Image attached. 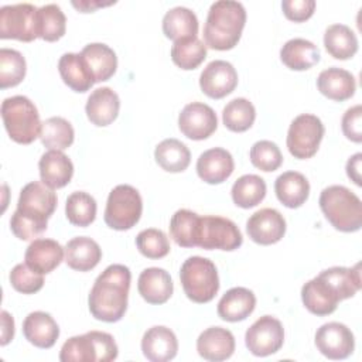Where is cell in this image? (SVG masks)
Masks as SVG:
<instances>
[{"label": "cell", "instance_id": "cell-36", "mask_svg": "<svg viewBox=\"0 0 362 362\" xmlns=\"http://www.w3.org/2000/svg\"><path fill=\"white\" fill-rule=\"evenodd\" d=\"M201 215L189 209H178L170 221V235L181 247L198 246Z\"/></svg>", "mask_w": 362, "mask_h": 362}, {"label": "cell", "instance_id": "cell-43", "mask_svg": "<svg viewBox=\"0 0 362 362\" xmlns=\"http://www.w3.org/2000/svg\"><path fill=\"white\" fill-rule=\"evenodd\" d=\"M61 362H98V351L89 332L71 337L64 342L59 352Z\"/></svg>", "mask_w": 362, "mask_h": 362}, {"label": "cell", "instance_id": "cell-19", "mask_svg": "<svg viewBox=\"0 0 362 362\" xmlns=\"http://www.w3.org/2000/svg\"><path fill=\"white\" fill-rule=\"evenodd\" d=\"M64 256L65 249L57 240L38 238L28 245L24 260L33 270L47 274L61 264Z\"/></svg>", "mask_w": 362, "mask_h": 362}, {"label": "cell", "instance_id": "cell-4", "mask_svg": "<svg viewBox=\"0 0 362 362\" xmlns=\"http://www.w3.org/2000/svg\"><path fill=\"white\" fill-rule=\"evenodd\" d=\"M320 208L327 221L341 232H356L362 226V204L344 185H329L321 191Z\"/></svg>", "mask_w": 362, "mask_h": 362}, {"label": "cell", "instance_id": "cell-48", "mask_svg": "<svg viewBox=\"0 0 362 362\" xmlns=\"http://www.w3.org/2000/svg\"><path fill=\"white\" fill-rule=\"evenodd\" d=\"M341 127H342L344 136L348 140L354 143L362 141V106L361 105H355L344 113Z\"/></svg>", "mask_w": 362, "mask_h": 362}, {"label": "cell", "instance_id": "cell-3", "mask_svg": "<svg viewBox=\"0 0 362 362\" xmlns=\"http://www.w3.org/2000/svg\"><path fill=\"white\" fill-rule=\"evenodd\" d=\"M245 23L246 10L242 3L232 0L212 3L204 27L205 45L216 51L232 49L240 40Z\"/></svg>", "mask_w": 362, "mask_h": 362}, {"label": "cell", "instance_id": "cell-27", "mask_svg": "<svg viewBox=\"0 0 362 362\" xmlns=\"http://www.w3.org/2000/svg\"><path fill=\"white\" fill-rule=\"evenodd\" d=\"M58 71L64 83L75 92L83 93L95 85L93 75L81 52L64 54L58 61Z\"/></svg>", "mask_w": 362, "mask_h": 362}, {"label": "cell", "instance_id": "cell-20", "mask_svg": "<svg viewBox=\"0 0 362 362\" xmlns=\"http://www.w3.org/2000/svg\"><path fill=\"white\" fill-rule=\"evenodd\" d=\"M119 95L107 86L95 89L89 95L85 106V112L89 122L99 127L109 126L110 123H113L119 115Z\"/></svg>", "mask_w": 362, "mask_h": 362}, {"label": "cell", "instance_id": "cell-9", "mask_svg": "<svg viewBox=\"0 0 362 362\" xmlns=\"http://www.w3.org/2000/svg\"><path fill=\"white\" fill-rule=\"evenodd\" d=\"M242 242V233L233 221L218 215L201 216L198 247L230 252L240 247Z\"/></svg>", "mask_w": 362, "mask_h": 362}, {"label": "cell", "instance_id": "cell-25", "mask_svg": "<svg viewBox=\"0 0 362 362\" xmlns=\"http://www.w3.org/2000/svg\"><path fill=\"white\" fill-rule=\"evenodd\" d=\"M256 307V297L252 290L233 287L228 290L218 303V315L228 322L246 320Z\"/></svg>", "mask_w": 362, "mask_h": 362}, {"label": "cell", "instance_id": "cell-10", "mask_svg": "<svg viewBox=\"0 0 362 362\" xmlns=\"http://www.w3.org/2000/svg\"><path fill=\"white\" fill-rule=\"evenodd\" d=\"M38 8L30 3L4 6L0 8V38L24 42L38 38Z\"/></svg>", "mask_w": 362, "mask_h": 362}, {"label": "cell", "instance_id": "cell-16", "mask_svg": "<svg viewBox=\"0 0 362 362\" xmlns=\"http://www.w3.org/2000/svg\"><path fill=\"white\" fill-rule=\"evenodd\" d=\"M235 168L232 154L222 148L214 147L204 151L197 161L198 177L206 184H221L226 181Z\"/></svg>", "mask_w": 362, "mask_h": 362}, {"label": "cell", "instance_id": "cell-5", "mask_svg": "<svg viewBox=\"0 0 362 362\" xmlns=\"http://www.w3.org/2000/svg\"><path fill=\"white\" fill-rule=\"evenodd\" d=\"M1 119L10 139L18 144H30L41 134L40 113L27 96L6 98L1 102Z\"/></svg>", "mask_w": 362, "mask_h": 362}, {"label": "cell", "instance_id": "cell-31", "mask_svg": "<svg viewBox=\"0 0 362 362\" xmlns=\"http://www.w3.org/2000/svg\"><path fill=\"white\" fill-rule=\"evenodd\" d=\"M81 55L86 61L95 83L110 79L117 68V57L115 51L102 42H92L82 48Z\"/></svg>", "mask_w": 362, "mask_h": 362}, {"label": "cell", "instance_id": "cell-34", "mask_svg": "<svg viewBox=\"0 0 362 362\" xmlns=\"http://www.w3.org/2000/svg\"><path fill=\"white\" fill-rule=\"evenodd\" d=\"M324 45L335 59H349L358 51V38L345 24H332L325 30Z\"/></svg>", "mask_w": 362, "mask_h": 362}, {"label": "cell", "instance_id": "cell-18", "mask_svg": "<svg viewBox=\"0 0 362 362\" xmlns=\"http://www.w3.org/2000/svg\"><path fill=\"white\" fill-rule=\"evenodd\" d=\"M197 351L206 361L221 362L232 356L235 351L233 334L222 327H209L197 339Z\"/></svg>", "mask_w": 362, "mask_h": 362}, {"label": "cell", "instance_id": "cell-13", "mask_svg": "<svg viewBox=\"0 0 362 362\" xmlns=\"http://www.w3.org/2000/svg\"><path fill=\"white\" fill-rule=\"evenodd\" d=\"M181 133L191 140H205L218 127L215 110L201 102H192L184 106L178 116Z\"/></svg>", "mask_w": 362, "mask_h": 362}, {"label": "cell", "instance_id": "cell-41", "mask_svg": "<svg viewBox=\"0 0 362 362\" xmlns=\"http://www.w3.org/2000/svg\"><path fill=\"white\" fill-rule=\"evenodd\" d=\"M256 119L253 103L245 98H236L226 103L222 112V120L226 129L235 133L246 132L252 127Z\"/></svg>", "mask_w": 362, "mask_h": 362}, {"label": "cell", "instance_id": "cell-47", "mask_svg": "<svg viewBox=\"0 0 362 362\" xmlns=\"http://www.w3.org/2000/svg\"><path fill=\"white\" fill-rule=\"evenodd\" d=\"M10 283L18 293L34 294L42 288L44 277L41 273L33 270L27 263H18L10 272Z\"/></svg>", "mask_w": 362, "mask_h": 362}, {"label": "cell", "instance_id": "cell-45", "mask_svg": "<svg viewBox=\"0 0 362 362\" xmlns=\"http://www.w3.org/2000/svg\"><path fill=\"white\" fill-rule=\"evenodd\" d=\"M139 252L147 259H161L170 253V242L161 229L148 228L136 236Z\"/></svg>", "mask_w": 362, "mask_h": 362}, {"label": "cell", "instance_id": "cell-15", "mask_svg": "<svg viewBox=\"0 0 362 362\" xmlns=\"http://www.w3.org/2000/svg\"><path fill=\"white\" fill-rule=\"evenodd\" d=\"M246 232L257 245H273L281 240L284 236L286 221L277 209L262 208L247 219Z\"/></svg>", "mask_w": 362, "mask_h": 362}, {"label": "cell", "instance_id": "cell-42", "mask_svg": "<svg viewBox=\"0 0 362 362\" xmlns=\"http://www.w3.org/2000/svg\"><path fill=\"white\" fill-rule=\"evenodd\" d=\"M96 201L95 198L85 191H75L66 198L65 215L69 223L86 228L96 218Z\"/></svg>", "mask_w": 362, "mask_h": 362}, {"label": "cell", "instance_id": "cell-6", "mask_svg": "<svg viewBox=\"0 0 362 362\" xmlns=\"http://www.w3.org/2000/svg\"><path fill=\"white\" fill-rule=\"evenodd\" d=\"M180 280L185 296L198 304L209 303L219 290L218 270L206 257H188L181 266Z\"/></svg>", "mask_w": 362, "mask_h": 362}, {"label": "cell", "instance_id": "cell-49", "mask_svg": "<svg viewBox=\"0 0 362 362\" xmlns=\"http://www.w3.org/2000/svg\"><path fill=\"white\" fill-rule=\"evenodd\" d=\"M281 8L284 16L288 20L294 23H303L314 14L315 1L314 0H283Z\"/></svg>", "mask_w": 362, "mask_h": 362}, {"label": "cell", "instance_id": "cell-40", "mask_svg": "<svg viewBox=\"0 0 362 362\" xmlns=\"http://www.w3.org/2000/svg\"><path fill=\"white\" fill-rule=\"evenodd\" d=\"M40 139L47 148L62 151L74 143L75 132L72 124L66 119L61 116H54L42 122Z\"/></svg>", "mask_w": 362, "mask_h": 362}, {"label": "cell", "instance_id": "cell-2", "mask_svg": "<svg viewBox=\"0 0 362 362\" xmlns=\"http://www.w3.org/2000/svg\"><path fill=\"white\" fill-rule=\"evenodd\" d=\"M57 208V195L44 182L33 181L20 191L17 209L11 215L10 229L16 238L30 240L47 229Z\"/></svg>", "mask_w": 362, "mask_h": 362}, {"label": "cell", "instance_id": "cell-14", "mask_svg": "<svg viewBox=\"0 0 362 362\" xmlns=\"http://www.w3.org/2000/svg\"><path fill=\"white\" fill-rule=\"evenodd\" d=\"M238 85V72L233 65L223 59L209 62L199 75L201 90L212 98L222 99L232 93Z\"/></svg>", "mask_w": 362, "mask_h": 362}, {"label": "cell", "instance_id": "cell-24", "mask_svg": "<svg viewBox=\"0 0 362 362\" xmlns=\"http://www.w3.org/2000/svg\"><path fill=\"white\" fill-rule=\"evenodd\" d=\"M23 334L34 346L48 349L55 345L59 337V327L48 313L34 311L25 317Z\"/></svg>", "mask_w": 362, "mask_h": 362}, {"label": "cell", "instance_id": "cell-32", "mask_svg": "<svg viewBox=\"0 0 362 362\" xmlns=\"http://www.w3.org/2000/svg\"><path fill=\"white\" fill-rule=\"evenodd\" d=\"M318 276L329 284L341 301L354 297L362 286L359 263H356L354 267L334 266L322 270Z\"/></svg>", "mask_w": 362, "mask_h": 362}, {"label": "cell", "instance_id": "cell-26", "mask_svg": "<svg viewBox=\"0 0 362 362\" xmlns=\"http://www.w3.org/2000/svg\"><path fill=\"white\" fill-rule=\"evenodd\" d=\"M317 88L325 98L335 102H344L354 96L356 82L354 75L346 69L331 66L318 75Z\"/></svg>", "mask_w": 362, "mask_h": 362}, {"label": "cell", "instance_id": "cell-28", "mask_svg": "<svg viewBox=\"0 0 362 362\" xmlns=\"http://www.w3.org/2000/svg\"><path fill=\"white\" fill-rule=\"evenodd\" d=\"M277 199L287 208H300L310 195V182L298 171H286L274 181Z\"/></svg>", "mask_w": 362, "mask_h": 362}, {"label": "cell", "instance_id": "cell-12", "mask_svg": "<svg viewBox=\"0 0 362 362\" xmlns=\"http://www.w3.org/2000/svg\"><path fill=\"white\" fill-rule=\"evenodd\" d=\"M315 346L328 359H346L354 352L355 338L345 324L332 321L317 329Z\"/></svg>", "mask_w": 362, "mask_h": 362}, {"label": "cell", "instance_id": "cell-22", "mask_svg": "<svg viewBox=\"0 0 362 362\" xmlns=\"http://www.w3.org/2000/svg\"><path fill=\"white\" fill-rule=\"evenodd\" d=\"M41 182L51 189H58L69 184L74 175V164L61 150H48L38 161Z\"/></svg>", "mask_w": 362, "mask_h": 362}, {"label": "cell", "instance_id": "cell-29", "mask_svg": "<svg viewBox=\"0 0 362 362\" xmlns=\"http://www.w3.org/2000/svg\"><path fill=\"white\" fill-rule=\"evenodd\" d=\"M100 259L102 249L88 236L74 238L65 246V263L76 272L92 270L98 266Z\"/></svg>", "mask_w": 362, "mask_h": 362}, {"label": "cell", "instance_id": "cell-8", "mask_svg": "<svg viewBox=\"0 0 362 362\" xmlns=\"http://www.w3.org/2000/svg\"><path fill=\"white\" fill-rule=\"evenodd\" d=\"M324 124L320 117L310 113L298 115L287 132V148L298 160L311 158L320 147L324 137Z\"/></svg>", "mask_w": 362, "mask_h": 362}, {"label": "cell", "instance_id": "cell-23", "mask_svg": "<svg viewBox=\"0 0 362 362\" xmlns=\"http://www.w3.org/2000/svg\"><path fill=\"white\" fill-rule=\"evenodd\" d=\"M139 294L148 304H164L173 296L174 286L167 270L160 267L144 269L137 280Z\"/></svg>", "mask_w": 362, "mask_h": 362}, {"label": "cell", "instance_id": "cell-33", "mask_svg": "<svg viewBox=\"0 0 362 362\" xmlns=\"http://www.w3.org/2000/svg\"><path fill=\"white\" fill-rule=\"evenodd\" d=\"M163 33L170 40H182L197 37L198 18L195 13L187 7H174L163 17Z\"/></svg>", "mask_w": 362, "mask_h": 362}, {"label": "cell", "instance_id": "cell-21", "mask_svg": "<svg viewBox=\"0 0 362 362\" xmlns=\"http://www.w3.org/2000/svg\"><path fill=\"white\" fill-rule=\"evenodd\" d=\"M301 300L311 314L320 317L332 314L341 301L337 293L320 276L308 280L301 287Z\"/></svg>", "mask_w": 362, "mask_h": 362}, {"label": "cell", "instance_id": "cell-52", "mask_svg": "<svg viewBox=\"0 0 362 362\" xmlns=\"http://www.w3.org/2000/svg\"><path fill=\"white\" fill-rule=\"evenodd\" d=\"M110 4H115V1H110V3H102V1H79L78 3V1H72V6L76 7L82 13H90L98 7L110 6Z\"/></svg>", "mask_w": 362, "mask_h": 362}, {"label": "cell", "instance_id": "cell-30", "mask_svg": "<svg viewBox=\"0 0 362 362\" xmlns=\"http://www.w3.org/2000/svg\"><path fill=\"white\" fill-rule=\"evenodd\" d=\"M318 47L304 38L288 40L280 49L281 62L293 71H305L320 62Z\"/></svg>", "mask_w": 362, "mask_h": 362}, {"label": "cell", "instance_id": "cell-50", "mask_svg": "<svg viewBox=\"0 0 362 362\" xmlns=\"http://www.w3.org/2000/svg\"><path fill=\"white\" fill-rule=\"evenodd\" d=\"M361 161H362V154L356 153L349 160L346 161V175L354 181L358 187L362 185V178H361Z\"/></svg>", "mask_w": 362, "mask_h": 362}, {"label": "cell", "instance_id": "cell-7", "mask_svg": "<svg viewBox=\"0 0 362 362\" xmlns=\"http://www.w3.org/2000/svg\"><path fill=\"white\" fill-rule=\"evenodd\" d=\"M141 212L143 201L139 191L129 184H120L109 192L103 218L109 228L127 230L140 221Z\"/></svg>", "mask_w": 362, "mask_h": 362}, {"label": "cell", "instance_id": "cell-11", "mask_svg": "<svg viewBox=\"0 0 362 362\" xmlns=\"http://www.w3.org/2000/svg\"><path fill=\"white\" fill-rule=\"evenodd\" d=\"M284 342V328L281 322L272 317L257 318L245 334L246 348L255 356H269L276 354Z\"/></svg>", "mask_w": 362, "mask_h": 362}, {"label": "cell", "instance_id": "cell-39", "mask_svg": "<svg viewBox=\"0 0 362 362\" xmlns=\"http://www.w3.org/2000/svg\"><path fill=\"white\" fill-rule=\"evenodd\" d=\"M205 58L206 45L198 37L177 40L171 47V59L181 69H195L204 62Z\"/></svg>", "mask_w": 362, "mask_h": 362}, {"label": "cell", "instance_id": "cell-46", "mask_svg": "<svg viewBox=\"0 0 362 362\" xmlns=\"http://www.w3.org/2000/svg\"><path fill=\"white\" fill-rule=\"evenodd\" d=\"M249 157H250L252 164L264 173L277 170L283 163V156H281L280 148L277 147L276 143H273L270 140L256 141L250 147Z\"/></svg>", "mask_w": 362, "mask_h": 362}, {"label": "cell", "instance_id": "cell-44", "mask_svg": "<svg viewBox=\"0 0 362 362\" xmlns=\"http://www.w3.org/2000/svg\"><path fill=\"white\" fill-rule=\"evenodd\" d=\"M27 65L21 52L11 48L0 49V88L17 86L25 76Z\"/></svg>", "mask_w": 362, "mask_h": 362}, {"label": "cell", "instance_id": "cell-51", "mask_svg": "<svg viewBox=\"0 0 362 362\" xmlns=\"http://www.w3.org/2000/svg\"><path fill=\"white\" fill-rule=\"evenodd\" d=\"M14 337V320L13 317L3 310L1 311V341L0 344L4 346L7 345Z\"/></svg>", "mask_w": 362, "mask_h": 362}, {"label": "cell", "instance_id": "cell-17", "mask_svg": "<svg viewBox=\"0 0 362 362\" xmlns=\"http://www.w3.org/2000/svg\"><path fill=\"white\" fill-rule=\"evenodd\" d=\"M141 351L151 362H167L175 358L178 341L170 328L154 325L144 332L141 338Z\"/></svg>", "mask_w": 362, "mask_h": 362}, {"label": "cell", "instance_id": "cell-38", "mask_svg": "<svg viewBox=\"0 0 362 362\" xmlns=\"http://www.w3.org/2000/svg\"><path fill=\"white\" fill-rule=\"evenodd\" d=\"M38 38L54 42L64 37L66 30V17L59 6L45 4L37 11Z\"/></svg>", "mask_w": 362, "mask_h": 362}, {"label": "cell", "instance_id": "cell-1", "mask_svg": "<svg viewBox=\"0 0 362 362\" xmlns=\"http://www.w3.org/2000/svg\"><path fill=\"white\" fill-rule=\"evenodd\" d=\"M132 273L124 264L107 266L95 280L88 297L93 318L103 322H117L127 310Z\"/></svg>", "mask_w": 362, "mask_h": 362}, {"label": "cell", "instance_id": "cell-37", "mask_svg": "<svg viewBox=\"0 0 362 362\" xmlns=\"http://www.w3.org/2000/svg\"><path fill=\"white\" fill-rule=\"evenodd\" d=\"M266 182L256 174H245L232 185V199L235 205L249 209L259 205L266 197Z\"/></svg>", "mask_w": 362, "mask_h": 362}, {"label": "cell", "instance_id": "cell-35", "mask_svg": "<svg viewBox=\"0 0 362 362\" xmlns=\"http://www.w3.org/2000/svg\"><path fill=\"white\" fill-rule=\"evenodd\" d=\"M156 163L168 173H181L187 170L191 161L188 147L177 139H165L154 150Z\"/></svg>", "mask_w": 362, "mask_h": 362}]
</instances>
